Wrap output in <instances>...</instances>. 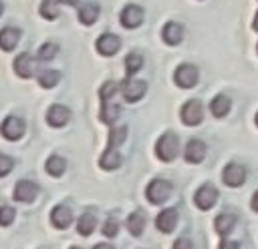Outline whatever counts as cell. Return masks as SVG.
<instances>
[{
	"instance_id": "6da1fadb",
	"label": "cell",
	"mask_w": 258,
	"mask_h": 249,
	"mask_svg": "<svg viewBox=\"0 0 258 249\" xmlns=\"http://www.w3.org/2000/svg\"><path fill=\"white\" fill-rule=\"evenodd\" d=\"M177 151H179V137L175 133H163L155 143V155L165 163L173 161L177 157Z\"/></svg>"
},
{
	"instance_id": "7a4b0ae2",
	"label": "cell",
	"mask_w": 258,
	"mask_h": 249,
	"mask_svg": "<svg viewBox=\"0 0 258 249\" xmlns=\"http://www.w3.org/2000/svg\"><path fill=\"white\" fill-rule=\"evenodd\" d=\"M171 189H173V187H171L169 181H165V179H153V181L147 185L145 195H147L149 203H153V205H161V203H165V201L169 199Z\"/></svg>"
},
{
	"instance_id": "3957f363",
	"label": "cell",
	"mask_w": 258,
	"mask_h": 249,
	"mask_svg": "<svg viewBox=\"0 0 258 249\" xmlns=\"http://www.w3.org/2000/svg\"><path fill=\"white\" fill-rule=\"evenodd\" d=\"M198 78H200V72L194 64H179L173 72V80L177 86L181 88H191L198 84Z\"/></svg>"
},
{
	"instance_id": "277c9868",
	"label": "cell",
	"mask_w": 258,
	"mask_h": 249,
	"mask_svg": "<svg viewBox=\"0 0 258 249\" xmlns=\"http://www.w3.org/2000/svg\"><path fill=\"white\" fill-rule=\"evenodd\" d=\"M179 116H181L183 125H187V127H196V125H200L202 118H204L202 102H200V100H187V102L181 106Z\"/></svg>"
},
{
	"instance_id": "5b68a950",
	"label": "cell",
	"mask_w": 258,
	"mask_h": 249,
	"mask_svg": "<svg viewBox=\"0 0 258 249\" xmlns=\"http://www.w3.org/2000/svg\"><path fill=\"white\" fill-rule=\"evenodd\" d=\"M147 90V82L145 80H135V78H125L121 82V92L125 96L127 102H137Z\"/></svg>"
},
{
	"instance_id": "8992f818",
	"label": "cell",
	"mask_w": 258,
	"mask_h": 249,
	"mask_svg": "<svg viewBox=\"0 0 258 249\" xmlns=\"http://www.w3.org/2000/svg\"><path fill=\"white\" fill-rule=\"evenodd\" d=\"M222 181L228 187H240L246 181V167H242L240 163H228L222 171Z\"/></svg>"
},
{
	"instance_id": "52a82bcc",
	"label": "cell",
	"mask_w": 258,
	"mask_h": 249,
	"mask_svg": "<svg viewBox=\"0 0 258 249\" xmlns=\"http://www.w3.org/2000/svg\"><path fill=\"white\" fill-rule=\"evenodd\" d=\"M216 201H218V189H216L214 185H202V187L196 191V195H194V203H196L198 209H202V211L212 209V207L216 205Z\"/></svg>"
},
{
	"instance_id": "ba28073f",
	"label": "cell",
	"mask_w": 258,
	"mask_h": 249,
	"mask_svg": "<svg viewBox=\"0 0 258 249\" xmlns=\"http://www.w3.org/2000/svg\"><path fill=\"white\" fill-rule=\"evenodd\" d=\"M24 129L26 127H24V120L20 116H6L2 127H0V133L8 141H18L24 135Z\"/></svg>"
},
{
	"instance_id": "9c48e42d",
	"label": "cell",
	"mask_w": 258,
	"mask_h": 249,
	"mask_svg": "<svg viewBox=\"0 0 258 249\" xmlns=\"http://www.w3.org/2000/svg\"><path fill=\"white\" fill-rule=\"evenodd\" d=\"M119 18H121V24L125 28H137L143 22V8L137 6V4H127L121 10V16Z\"/></svg>"
},
{
	"instance_id": "30bf717a",
	"label": "cell",
	"mask_w": 258,
	"mask_h": 249,
	"mask_svg": "<svg viewBox=\"0 0 258 249\" xmlns=\"http://www.w3.org/2000/svg\"><path fill=\"white\" fill-rule=\"evenodd\" d=\"M119 48H121V38L117 34L105 32V34H101L97 38V50L103 56H113V54H117Z\"/></svg>"
},
{
	"instance_id": "8fae6325",
	"label": "cell",
	"mask_w": 258,
	"mask_h": 249,
	"mask_svg": "<svg viewBox=\"0 0 258 249\" xmlns=\"http://www.w3.org/2000/svg\"><path fill=\"white\" fill-rule=\"evenodd\" d=\"M206 151H208V147H206L204 141H200V139H189L187 145H185L183 157H185L187 163L198 165V163H202V161L206 159Z\"/></svg>"
},
{
	"instance_id": "7c38bea8",
	"label": "cell",
	"mask_w": 258,
	"mask_h": 249,
	"mask_svg": "<svg viewBox=\"0 0 258 249\" xmlns=\"http://www.w3.org/2000/svg\"><path fill=\"white\" fill-rule=\"evenodd\" d=\"M36 195H38V185L32 183V181L22 179L14 187V199L20 201V203H30V201L36 199Z\"/></svg>"
},
{
	"instance_id": "4fadbf2b",
	"label": "cell",
	"mask_w": 258,
	"mask_h": 249,
	"mask_svg": "<svg viewBox=\"0 0 258 249\" xmlns=\"http://www.w3.org/2000/svg\"><path fill=\"white\" fill-rule=\"evenodd\" d=\"M34 68H36V62H34V58H32L30 52H22V54L16 56V60H14V70H16L18 76L28 78V76L34 74Z\"/></svg>"
},
{
	"instance_id": "5bb4252c",
	"label": "cell",
	"mask_w": 258,
	"mask_h": 249,
	"mask_svg": "<svg viewBox=\"0 0 258 249\" xmlns=\"http://www.w3.org/2000/svg\"><path fill=\"white\" fill-rule=\"evenodd\" d=\"M71 118V110L64 104H52L46 112V122L50 127H64Z\"/></svg>"
},
{
	"instance_id": "9a60e30c",
	"label": "cell",
	"mask_w": 258,
	"mask_h": 249,
	"mask_svg": "<svg viewBox=\"0 0 258 249\" xmlns=\"http://www.w3.org/2000/svg\"><path fill=\"white\" fill-rule=\"evenodd\" d=\"M175 225H177V211H175V209H163V211L155 217V227H157L161 233H171Z\"/></svg>"
},
{
	"instance_id": "2e32d148",
	"label": "cell",
	"mask_w": 258,
	"mask_h": 249,
	"mask_svg": "<svg viewBox=\"0 0 258 249\" xmlns=\"http://www.w3.org/2000/svg\"><path fill=\"white\" fill-rule=\"evenodd\" d=\"M50 223L56 227V229H67L71 223H73V213L69 207L64 205H56L52 211H50Z\"/></svg>"
},
{
	"instance_id": "e0dca14e",
	"label": "cell",
	"mask_w": 258,
	"mask_h": 249,
	"mask_svg": "<svg viewBox=\"0 0 258 249\" xmlns=\"http://www.w3.org/2000/svg\"><path fill=\"white\" fill-rule=\"evenodd\" d=\"M161 38L167 42V44H171V46H175V44H179L181 42V38H183V26L179 24V22H167L165 26H163V30H161Z\"/></svg>"
},
{
	"instance_id": "ac0fdd59",
	"label": "cell",
	"mask_w": 258,
	"mask_h": 249,
	"mask_svg": "<svg viewBox=\"0 0 258 249\" xmlns=\"http://www.w3.org/2000/svg\"><path fill=\"white\" fill-rule=\"evenodd\" d=\"M20 40V30L14 28V26H6L0 30V48L4 52H10Z\"/></svg>"
},
{
	"instance_id": "d6986e66",
	"label": "cell",
	"mask_w": 258,
	"mask_h": 249,
	"mask_svg": "<svg viewBox=\"0 0 258 249\" xmlns=\"http://www.w3.org/2000/svg\"><path fill=\"white\" fill-rule=\"evenodd\" d=\"M121 163H123V157H121V153H119L117 149H107V151L101 155V159H99V167L105 169V171L119 169Z\"/></svg>"
},
{
	"instance_id": "ffe728a7",
	"label": "cell",
	"mask_w": 258,
	"mask_h": 249,
	"mask_svg": "<svg viewBox=\"0 0 258 249\" xmlns=\"http://www.w3.org/2000/svg\"><path fill=\"white\" fill-rule=\"evenodd\" d=\"M99 14H101V6L97 4V2H85L81 8H79V20L83 22V24H93L97 18H99Z\"/></svg>"
},
{
	"instance_id": "44dd1931",
	"label": "cell",
	"mask_w": 258,
	"mask_h": 249,
	"mask_svg": "<svg viewBox=\"0 0 258 249\" xmlns=\"http://www.w3.org/2000/svg\"><path fill=\"white\" fill-rule=\"evenodd\" d=\"M230 106H232V102H230V98H228L226 94H218V96H214L212 102H210V110H212V114H214L216 118L226 116V114L230 112Z\"/></svg>"
},
{
	"instance_id": "7402d4cb",
	"label": "cell",
	"mask_w": 258,
	"mask_h": 249,
	"mask_svg": "<svg viewBox=\"0 0 258 249\" xmlns=\"http://www.w3.org/2000/svg\"><path fill=\"white\" fill-rule=\"evenodd\" d=\"M234 225H236V215H232V213H220V215L216 217V221H214V229H216V233H220V235L232 233Z\"/></svg>"
},
{
	"instance_id": "603a6c76",
	"label": "cell",
	"mask_w": 258,
	"mask_h": 249,
	"mask_svg": "<svg viewBox=\"0 0 258 249\" xmlns=\"http://www.w3.org/2000/svg\"><path fill=\"white\" fill-rule=\"evenodd\" d=\"M119 114H121V108H119V104H115V102H101V110H99V118L103 120V122H107V125H113L117 118H119Z\"/></svg>"
},
{
	"instance_id": "cb8c5ba5",
	"label": "cell",
	"mask_w": 258,
	"mask_h": 249,
	"mask_svg": "<svg viewBox=\"0 0 258 249\" xmlns=\"http://www.w3.org/2000/svg\"><path fill=\"white\" fill-rule=\"evenodd\" d=\"M145 217L139 213V211H135V213H131L129 217H127V221H125V225H127V229H129V233L133 235V237H139L141 233H143V229H145Z\"/></svg>"
},
{
	"instance_id": "d4e9b609",
	"label": "cell",
	"mask_w": 258,
	"mask_h": 249,
	"mask_svg": "<svg viewBox=\"0 0 258 249\" xmlns=\"http://www.w3.org/2000/svg\"><path fill=\"white\" fill-rule=\"evenodd\" d=\"M44 169H46L48 175H52V177H60V175L64 173V169H67V161H64L62 157H58V155H52V157L46 159Z\"/></svg>"
},
{
	"instance_id": "484cf974",
	"label": "cell",
	"mask_w": 258,
	"mask_h": 249,
	"mask_svg": "<svg viewBox=\"0 0 258 249\" xmlns=\"http://www.w3.org/2000/svg\"><path fill=\"white\" fill-rule=\"evenodd\" d=\"M95 225H97L95 215L83 213V215L79 217V221H77V231H79L81 235H91V233L95 231Z\"/></svg>"
},
{
	"instance_id": "4316f807",
	"label": "cell",
	"mask_w": 258,
	"mask_h": 249,
	"mask_svg": "<svg viewBox=\"0 0 258 249\" xmlns=\"http://www.w3.org/2000/svg\"><path fill=\"white\" fill-rule=\"evenodd\" d=\"M58 80H60V72H58V70L46 68V70H42V72L38 74V82H40L42 88H52V86H56Z\"/></svg>"
},
{
	"instance_id": "83f0119b",
	"label": "cell",
	"mask_w": 258,
	"mask_h": 249,
	"mask_svg": "<svg viewBox=\"0 0 258 249\" xmlns=\"http://www.w3.org/2000/svg\"><path fill=\"white\" fill-rule=\"evenodd\" d=\"M141 66H143V56H141L139 52H131V54H127V58H125V72H127L129 76L135 74V72H139Z\"/></svg>"
},
{
	"instance_id": "f1b7e54d",
	"label": "cell",
	"mask_w": 258,
	"mask_h": 249,
	"mask_svg": "<svg viewBox=\"0 0 258 249\" xmlns=\"http://www.w3.org/2000/svg\"><path fill=\"white\" fill-rule=\"evenodd\" d=\"M38 10H40L42 18H46V20H54V18L58 16V6H56V0H42Z\"/></svg>"
},
{
	"instance_id": "f546056e",
	"label": "cell",
	"mask_w": 258,
	"mask_h": 249,
	"mask_svg": "<svg viewBox=\"0 0 258 249\" xmlns=\"http://www.w3.org/2000/svg\"><path fill=\"white\" fill-rule=\"evenodd\" d=\"M127 139V127H117L109 133V147L107 149H117L123 141Z\"/></svg>"
},
{
	"instance_id": "4dcf8cb0",
	"label": "cell",
	"mask_w": 258,
	"mask_h": 249,
	"mask_svg": "<svg viewBox=\"0 0 258 249\" xmlns=\"http://www.w3.org/2000/svg\"><path fill=\"white\" fill-rule=\"evenodd\" d=\"M119 88H121V86H119L117 82H113V80L105 82V84L99 88V96H101V102H109V100L115 96V92H117Z\"/></svg>"
},
{
	"instance_id": "1f68e13d",
	"label": "cell",
	"mask_w": 258,
	"mask_h": 249,
	"mask_svg": "<svg viewBox=\"0 0 258 249\" xmlns=\"http://www.w3.org/2000/svg\"><path fill=\"white\" fill-rule=\"evenodd\" d=\"M58 52V44L56 42H44L40 48H38V58L40 60H52Z\"/></svg>"
},
{
	"instance_id": "d6a6232c",
	"label": "cell",
	"mask_w": 258,
	"mask_h": 249,
	"mask_svg": "<svg viewBox=\"0 0 258 249\" xmlns=\"http://www.w3.org/2000/svg\"><path fill=\"white\" fill-rule=\"evenodd\" d=\"M14 217H16V211L12 207H8V205L0 207V225L2 227H8L14 221Z\"/></svg>"
},
{
	"instance_id": "836d02e7",
	"label": "cell",
	"mask_w": 258,
	"mask_h": 249,
	"mask_svg": "<svg viewBox=\"0 0 258 249\" xmlns=\"http://www.w3.org/2000/svg\"><path fill=\"white\" fill-rule=\"evenodd\" d=\"M117 233H119V221L115 217H109L103 225V235L105 237H115Z\"/></svg>"
},
{
	"instance_id": "e575fe53",
	"label": "cell",
	"mask_w": 258,
	"mask_h": 249,
	"mask_svg": "<svg viewBox=\"0 0 258 249\" xmlns=\"http://www.w3.org/2000/svg\"><path fill=\"white\" fill-rule=\"evenodd\" d=\"M12 169H14V161H12V157L0 153V177H6Z\"/></svg>"
},
{
	"instance_id": "d590c367",
	"label": "cell",
	"mask_w": 258,
	"mask_h": 249,
	"mask_svg": "<svg viewBox=\"0 0 258 249\" xmlns=\"http://www.w3.org/2000/svg\"><path fill=\"white\" fill-rule=\"evenodd\" d=\"M173 249H194V243H191L189 239L181 237V239H177V241L173 243Z\"/></svg>"
},
{
	"instance_id": "8d00e7d4",
	"label": "cell",
	"mask_w": 258,
	"mask_h": 249,
	"mask_svg": "<svg viewBox=\"0 0 258 249\" xmlns=\"http://www.w3.org/2000/svg\"><path fill=\"white\" fill-rule=\"evenodd\" d=\"M238 247H240V245H238L236 241L226 239V241H222V243H220V247H218V249H238Z\"/></svg>"
},
{
	"instance_id": "74e56055",
	"label": "cell",
	"mask_w": 258,
	"mask_h": 249,
	"mask_svg": "<svg viewBox=\"0 0 258 249\" xmlns=\"http://www.w3.org/2000/svg\"><path fill=\"white\" fill-rule=\"evenodd\" d=\"M250 205H252V209H254V211L258 213V191H256V193L252 195V201H250Z\"/></svg>"
},
{
	"instance_id": "f35d334b",
	"label": "cell",
	"mask_w": 258,
	"mask_h": 249,
	"mask_svg": "<svg viewBox=\"0 0 258 249\" xmlns=\"http://www.w3.org/2000/svg\"><path fill=\"white\" fill-rule=\"evenodd\" d=\"M93 249H115L113 245H109V243H97Z\"/></svg>"
},
{
	"instance_id": "ab89813d",
	"label": "cell",
	"mask_w": 258,
	"mask_h": 249,
	"mask_svg": "<svg viewBox=\"0 0 258 249\" xmlns=\"http://www.w3.org/2000/svg\"><path fill=\"white\" fill-rule=\"evenodd\" d=\"M252 28L258 32V12H256V16H254V22H252Z\"/></svg>"
},
{
	"instance_id": "60d3db41",
	"label": "cell",
	"mask_w": 258,
	"mask_h": 249,
	"mask_svg": "<svg viewBox=\"0 0 258 249\" xmlns=\"http://www.w3.org/2000/svg\"><path fill=\"white\" fill-rule=\"evenodd\" d=\"M60 2H64V4H69V6H77L79 0H60Z\"/></svg>"
},
{
	"instance_id": "b9f144b4",
	"label": "cell",
	"mask_w": 258,
	"mask_h": 249,
	"mask_svg": "<svg viewBox=\"0 0 258 249\" xmlns=\"http://www.w3.org/2000/svg\"><path fill=\"white\" fill-rule=\"evenodd\" d=\"M2 12H4V4L0 2V14H2Z\"/></svg>"
},
{
	"instance_id": "7bdbcfd3",
	"label": "cell",
	"mask_w": 258,
	"mask_h": 249,
	"mask_svg": "<svg viewBox=\"0 0 258 249\" xmlns=\"http://www.w3.org/2000/svg\"><path fill=\"white\" fill-rule=\"evenodd\" d=\"M256 125H258V112H256Z\"/></svg>"
},
{
	"instance_id": "ee69618b",
	"label": "cell",
	"mask_w": 258,
	"mask_h": 249,
	"mask_svg": "<svg viewBox=\"0 0 258 249\" xmlns=\"http://www.w3.org/2000/svg\"><path fill=\"white\" fill-rule=\"evenodd\" d=\"M71 249H81V247H71Z\"/></svg>"
}]
</instances>
